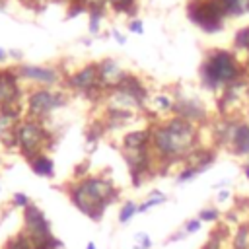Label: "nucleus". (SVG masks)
Here are the masks:
<instances>
[{"mask_svg":"<svg viewBox=\"0 0 249 249\" xmlns=\"http://www.w3.org/2000/svg\"><path fill=\"white\" fill-rule=\"evenodd\" d=\"M152 140V152L156 158L158 167L160 165H173L177 161H183L198 148V128L196 124L181 119V117H169L150 128Z\"/></svg>","mask_w":249,"mask_h":249,"instance_id":"1","label":"nucleus"},{"mask_svg":"<svg viewBox=\"0 0 249 249\" xmlns=\"http://www.w3.org/2000/svg\"><path fill=\"white\" fill-rule=\"evenodd\" d=\"M66 196L91 222H101L107 208L119 200V187L105 175H86L66 187Z\"/></svg>","mask_w":249,"mask_h":249,"instance_id":"2","label":"nucleus"},{"mask_svg":"<svg viewBox=\"0 0 249 249\" xmlns=\"http://www.w3.org/2000/svg\"><path fill=\"white\" fill-rule=\"evenodd\" d=\"M200 84L210 91L226 89L243 80V66L231 51L214 49L200 64Z\"/></svg>","mask_w":249,"mask_h":249,"instance_id":"3","label":"nucleus"},{"mask_svg":"<svg viewBox=\"0 0 249 249\" xmlns=\"http://www.w3.org/2000/svg\"><path fill=\"white\" fill-rule=\"evenodd\" d=\"M16 140H18V150L19 154L29 161L35 156L43 154L45 148H49L51 142V132L43 126V121L35 119H21L18 128H16Z\"/></svg>","mask_w":249,"mask_h":249,"instance_id":"4","label":"nucleus"},{"mask_svg":"<svg viewBox=\"0 0 249 249\" xmlns=\"http://www.w3.org/2000/svg\"><path fill=\"white\" fill-rule=\"evenodd\" d=\"M146 99H148V89L142 84V80L136 78V76L126 74L124 80L117 88L111 89V95H109L111 105L109 107L136 111V109H142L144 107Z\"/></svg>","mask_w":249,"mask_h":249,"instance_id":"5","label":"nucleus"},{"mask_svg":"<svg viewBox=\"0 0 249 249\" xmlns=\"http://www.w3.org/2000/svg\"><path fill=\"white\" fill-rule=\"evenodd\" d=\"M187 16L195 25L210 35L218 33L226 21V16L216 0H191L187 6Z\"/></svg>","mask_w":249,"mask_h":249,"instance_id":"6","label":"nucleus"},{"mask_svg":"<svg viewBox=\"0 0 249 249\" xmlns=\"http://www.w3.org/2000/svg\"><path fill=\"white\" fill-rule=\"evenodd\" d=\"M68 101L64 91L51 89V88H35L27 95V117L35 121L47 119L56 109L64 107Z\"/></svg>","mask_w":249,"mask_h":249,"instance_id":"7","label":"nucleus"},{"mask_svg":"<svg viewBox=\"0 0 249 249\" xmlns=\"http://www.w3.org/2000/svg\"><path fill=\"white\" fill-rule=\"evenodd\" d=\"M66 84L74 91H78L82 95H88V97H93V95H97L99 91L105 89L103 84H101L97 62H89V64L82 66L80 70H76L74 74H70L66 78Z\"/></svg>","mask_w":249,"mask_h":249,"instance_id":"8","label":"nucleus"},{"mask_svg":"<svg viewBox=\"0 0 249 249\" xmlns=\"http://www.w3.org/2000/svg\"><path fill=\"white\" fill-rule=\"evenodd\" d=\"M171 113L175 117H181L193 124H200L208 121V111L204 107V103L196 97H185V95H177V99L173 101V109Z\"/></svg>","mask_w":249,"mask_h":249,"instance_id":"9","label":"nucleus"},{"mask_svg":"<svg viewBox=\"0 0 249 249\" xmlns=\"http://www.w3.org/2000/svg\"><path fill=\"white\" fill-rule=\"evenodd\" d=\"M19 80H27L39 84L41 88H49L60 82V74L53 66H39V64H19L16 68Z\"/></svg>","mask_w":249,"mask_h":249,"instance_id":"10","label":"nucleus"},{"mask_svg":"<svg viewBox=\"0 0 249 249\" xmlns=\"http://www.w3.org/2000/svg\"><path fill=\"white\" fill-rule=\"evenodd\" d=\"M18 72L2 68L0 70V109L19 105V86H18Z\"/></svg>","mask_w":249,"mask_h":249,"instance_id":"11","label":"nucleus"},{"mask_svg":"<svg viewBox=\"0 0 249 249\" xmlns=\"http://www.w3.org/2000/svg\"><path fill=\"white\" fill-rule=\"evenodd\" d=\"M228 150L235 158L249 160V121H237L228 144Z\"/></svg>","mask_w":249,"mask_h":249,"instance_id":"12","label":"nucleus"},{"mask_svg":"<svg viewBox=\"0 0 249 249\" xmlns=\"http://www.w3.org/2000/svg\"><path fill=\"white\" fill-rule=\"evenodd\" d=\"M97 66H99V76H101V84H103L105 89L117 88L124 80V76H126V72L113 58H105V60L97 62Z\"/></svg>","mask_w":249,"mask_h":249,"instance_id":"13","label":"nucleus"},{"mask_svg":"<svg viewBox=\"0 0 249 249\" xmlns=\"http://www.w3.org/2000/svg\"><path fill=\"white\" fill-rule=\"evenodd\" d=\"M150 128H138L130 130L123 136V152H136V150H146L150 148Z\"/></svg>","mask_w":249,"mask_h":249,"instance_id":"14","label":"nucleus"},{"mask_svg":"<svg viewBox=\"0 0 249 249\" xmlns=\"http://www.w3.org/2000/svg\"><path fill=\"white\" fill-rule=\"evenodd\" d=\"M27 163H29L31 171H33L37 177H45V179L54 177V161H53V158H51L49 154L43 152V154L35 156L33 160H29Z\"/></svg>","mask_w":249,"mask_h":249,"instance_id":"15","label":"nucleus"},{"mask_svg":"<svg viewBox=\"0 0 249 249\" xmlns=\"http://www.w3.org/2000/svg\"><path fill=\"white\" fill-rule=\"evenodd\" d=\"M226 18H237L249 12V0H216Z\"/></svg>","mask_w":249,"mask_h":249,"instance_id":"16","label":"nucleus"},{"mask_svg":"<svg viewBox=\"0 0 249 249\" xmlns=\"http://www.w3.org/2000/svg\"><path fill=\"white\" fill-rule=\"evenodd\" d=\"M165 202H167L165 193H161L160 189H152V191L146 195V198H144L142 202H138V214H146L150 208H156V206L165 204Z\"/></svg>","mask_w":249,"mask_h":249,"instance_id":"17","label":"nucleus"},{"mask_svg":"<svg viewBox=\"0 0 249 249\" xmlns=\"http://www.w3.org/2000/svg\"><path fill=\"white\" fill-rule=\"evenodd\" d=\"M231 249H249V222H243L235 228V231L230 237Z\"/></svg>","mask_w":249,"mask_h":249,"instance_id":"18","label":"nucleus"},{"mask_svg":"<svg viewBox=\"0 0 249 249\" xmlns=\"http://www.w3.org/2000/svg\"><path fill=\"white\" fill-rule=\"evenodd\" d=\"M136 214H138V202H134V200H124V202L121 204L119 212H117V222L124 226V224H128Z\"/></svg>","mask_w":249,"mask_h":249,"instance_id":"19","label":"nucleus"},{"mask_svg":"<svg viewBox=\"0 0 249 249\" xmlns=\"http://www.w3.org/2000/svg\"><path fill=\"white\" fill-rule=\"evenodd\" d=\"M200 173H204V171H202V169H198V167H195V165L183 163V167L177 171V177H175V181H177V183H189V181L196 179Z\"/></svg>","mask_w":249,"mask_h":249,"instance_id":"20","label":"nucleus"},{"mask_svg":"<svg viewBox=\"0 0 249 249\" xmlns=\"http://www.w3.org/2000/svg\"><path fill=\"white\" fill-rule=\"evenodd\" d=\"M196 218L202 222V224H218L220 218H222V212L216 208V206H204L198 210Z\"/></svg>","mask_w":249,"mask_h":249,"instance_id":"21","label":"nucleus"},{"mask_svg":"<svg viewBox=\"0 0 249 249\" xmlns=\"http://www.w3.org/2000/svg\"><path fill=\"white\" fill-rule=\"evenodd\" d=\"M233 49L237 51H243L249 54V25L241 27L235 31V37H233Z\"/></svg>","mask_w":249,"mask_h":249,"instance_id":"22","label":"nucleus"},{"mask_svg":"<svg viewBox=\"0 0 249 249\" xmlns=\"http://www.w3.org/2000/svg\"><path fill=\"white\" fill-rule=\"evenodd\" d=\"M109 6L117 14H128V16H132L136 12V0H109Z\"/></svg>","mask_w":249,"mask_h":249,"instance_id":"23","label":"nucleus"},{"mask_svg":"<svg viewBox=\"0 0 249 249\" xmlns=\"http://www.w3.org/2000/svg\"><path fill=\"white\" fill-rule=\"evenodd\" d=\"M154 109L160 111V113H165V111H171L173 109V99L165 93H160V95H154Z\"/></svg>","mask_w":249,"mask_h":249,"instance_id":"24","label":"nucleus"},{"mask_svg":"<svg viewBox=\"0 0 249 249\" xmlns=\"http://www.w3.org/2000/svg\"><path fill=\"white\" fill-rule=\"evenodd\" d=\"M132 239H134L132 249H152L154 247V241L146 231H136Z\"/></svg>","mask_w":249,"mask_h":249,"instance_id":"25","label":"nucleus"},{"mask_svg":"<svg viewBox=\"0 0 249 249\" xmlns=\"http://www.w3.org/2000/svg\"><path fill=\"white\" fill-rule=\"evenodd\" d=\"M31 202H33V200H31V198H29V195H27V193H23V191H16V193L12 195V206H14V208H18V210L27 208Z\"/></svg>","mask_w":249,"mask_h":249,"instance_id":"26","label":"nucleus"},{"mask_svg":"<svg viewBox=\"0 0 249 249\" xmlns=\"http://www.w3.org/2000/svg\"><path fill=\"white\" fill-rule=\"evenodd\" d=\"M89 33L97 35L99 33V25H101V18H103V10H89Z\"/></svg>","mask_w":249,"mask_h":249,"instance_id":"27","label":"nucleus"},{"mask_svg":"<svg viewBox=\"0 0 249 249\" xmlns=\"http://www.w3.org/2000/svg\"><path fill=\"white\" fill-rule=\"evenodd\" d=\"M181 228L187 231V235H193V233H198V231L202 230V222H200L196 216H193V218H189Z\"/></svg>","mask_w":249,"mask_h":249,"instance_id":"28","label":"nucleus"},{"mask_svg":"<svg viewBox=\"0 0 249 249\" xmlns=\"http://www.w3.org/2000/svg\"><path fill=\"white\" fill-rule=\"evenodd\" d=\"M88 12L89 10H103L105 4H109V0H78Z\"/></svg>","mask_w":249,"mask_h":249,"instance_id":"29","label":"nucleus"},{"mask_svg":"<svg viewBox=\"0 0 249 249\" xmlns=\"http://www.w3.org/2000/svg\"><path fill=\"white\" fill-rule=\"evenodd\" d=\"M189 235H187V231L183 230V228H179V230H175L167 239H165V245H171V243H175V241H183V239H187Z\"/></svg>","mask_w":249,"mask_h":249,"instance_id":"30","label":"nucleus"},{"mask_svg":"<svg viewBox=\"0 0 249 249\" xmlns=\"http://www.w3.org/2000/svg\"><path fill=\"white\" fill-rule=\"evenodd\" d=\"M128 31H132V33H136V35H142V33H144V21L138 19V18H132V19L128 21Z\"/></svg>","mask_w":249,"mask_h":249,"instance_id":"31","label":"nucleus"},{"mask_svg":"<svg viewBox=\"0 0 249 249\" xmlns=\"http://www.w3.org/2000/svg\"><path fill=\"white\" fill-rule=\"evenodd\" d=\"M230 198H231V193H230L228 189H220L218 195H216V200H218V202H226V200H230Z\"/></svg>","mask_w":249,"mask_h":249,"instance_id":"32","label":"nucleus"},{"mask_svg":"<svg viewBox=\"0 0 249 249\" xmlns=\"http://www.w3.org/2000/svg\"><path fill=\"white\" fill-rule=\"evenodd\" d=\"M200 249H222V243H218V241H214V239L208 237V241H206Z\"/></svg>","mask_w":249,"mask_h":249,"instance_id":"33","label":"nucleus"},{"mask_svg":"<svg viewBox=\"0 0 249 249\" xmlns=\"http://www.w3.org/2000/svg\"><path fill=\"white\" fill-rule=\"evenodd\" d=\"M241 171H243V175H245V179L249 181V160H247V161H245V163L241 165Z\"/></svg>","mask_w":249,"mask_h":249,"instance_id":"34","label":"nucleus"},{"mask_svg":"<svg viewBox=\"0 0 249 249\" xmlns=\"http://www.w3.org/2000/svg\"><path fill=\"white\" fill-rule=\"evenodd\" d=\"M8 54H10V53H8L6 49H2V47H0V62H4V60H8Z\"/></svg>","mask_w":249,"mask_h":249,"instance_id":"35","label":"nucleus"},{"mask_svg":"<svg viewBox=\"0 0 249 249\" xmlns=\"http://www.w3.org/2000/svg\"><path fill=\"white\" fill-rule=\"evenodd\" d=\"M113 37H115V39H117V41H119V43H121V45H123V43H124V37H123V35H119V33H117V31H115V35H113Z\"/></svg>","mask_w":249,"mask_h":249,"instance_id":"36","label":"nucleus"},{"mask_svg":"<svg viewBox=\"0 0 249 249\" xmlns=\"http://www.w3.org/2000/svg\"><path fill=\"white\" fill-rule=\"evenodd\" d=\"M86 249H97L95 241H88V243H86Z\"/></svg>","mask_w":249,"mask_h":249,"instance_id":"37","label":"nucleus"},{"mask_svg":"<svg viewBox=\"0 0 249 249\" xmlns=\"http://www.w3.org/2000/svg\"><path fill=\"white\" fill-rule=\"evenodd\" d=\"M0 191H2V187H0Z\"/></svg>","mask_w":249,"mask_h":249,"instance_id":"38","label":"nucleus"}]
</instances>
